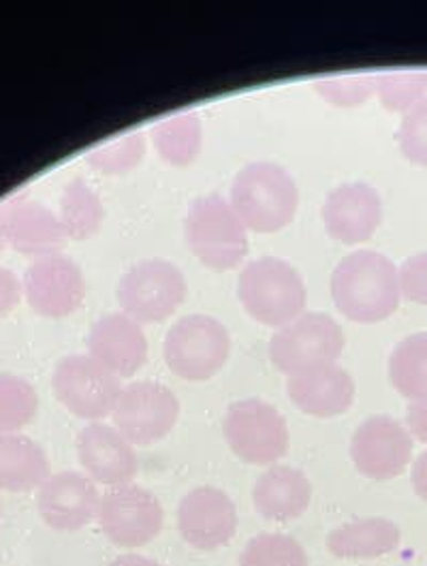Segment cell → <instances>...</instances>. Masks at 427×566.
<instances>
[{"label": "cell", "mask_w": 427, "mask_h": 566, "mask_svg": "<svg viewBox=\"0 0 427 566\" xmlns=\"http://www.w3.org/2000/svg\"><path fill=\"white\" fill-rule=\"evenodd\" d=\"M332 300L340 315L355 323H381L402 300L396 263L376 251L346 254L332 274Z\"/></svg>", "instance_id": "obj_1"}, {"label": "cell", "mask_w": 427, "mask_h": 566, "mask_svg": "<svg viewBox=\"0 0 427 566\" xmlns=\"http://www.w3.org/2000/svg\"><path fill=\"white\" fill-rule=\"evenodd\" d=\"M231 208L254 233H274L295 219L300 189L293 176L275 163H250L231 187Z\"/></svg>", "instance_id": "obj_2"}, {"label": "cell", "mask_w": 427, "mask_h": 566, "mask_svg": "<svg viewBox=\"0 0 427 566\" xmlns=\"http://www.w3.org/2000/svg\"><path fill=\"white\" fill-rule=\"evenodd\" d=\"M238 297L248 315L275 329L304 315L308 304L302 274L278 256L246 263L238 279Z\"/></svg>", "instance_id": "obj_3"}, {"label": "cell", "mask_w": 427, "mask_h": 566, "mask_svg": "<svg viewBox=\"0 0 427 566\" xmlns=\"http://www.w3.org/2000/svg\"><path fill=\"white\" fill-rule=\"evenodd\" d=\"M244 222L231 203L218 195H201L188 206L184 238L190 252L214 272L233 270L248 254Z\"/></svg>", "instance_id": "obj_4"}, {"label": "cell", "mask_w": 427, "mask_h": 566, "mask_svg": "<svg viewBox=\"0 0 427 566\" xmlns=\"http://www.w3.org/2000/svg\"><path fill=\"white\" fill-rule=\"evenodd\" d=\"M163 353L176 377L195 382L210 380L229 361L231 336L214 316L186 315L167 332Z\"/></svg>", "instance_id": "obj_5"}, {"label": "cell", "mask_w": 427, "mask_h": 566, "mask_svg": "<svg viewBox=\"0 0 427 566\" xmlns=\"http://www.w3.org/2000/svg\"><path fill=\"white\" fill-rule=\"evenodd\" d=\"M225 441L252 467H274L289 451V426L282 412L265 400L248 398L231 405L222 421Z\"/></svg>", "instance_id": "obj_6"}, {"label": "cell", "mask_w": 427, "mask_h": 566, "mask_svg": "<svg viewBox=\"0 0 427 566\" xmlns=\"http://www.w3.org/2000/svg\"><path fill=\"white\" fill-rule=\"evenodd\" d=\"M344 350V332L325 313H304L275 329L270 340V359L275 370L295 377L308 370L337 364Z\"/></svg>", "instance_id": "obj_7"}, {"label": "cell", "mask_w": 427, "mask_h": 566, "mask_svg": "<svg viewBox=\"0 0 427 566\" xmlns=\"http://www.w3.org/2000/svg\"><path fill=\"white\" fill-rule=\"evenodd\" d=\"M188 284L183 270L167 259L135 263L118 283V304L124 315L139 325L160 323L183 306Z\"/></svg>", "instance_id": "obj_8"}, {"label": "cell", "mask_w": 427, "mask_h": 566, "mask_svg": "<svg viewBox=\"0 0 427 566\" xmlns=\"http://www.w3.org/2000/svg\"><path fill=\"white\" fill-rule=\"evenodd\" d=\"M52 389L64 409L86 421L112 415L123 394L121 378L91 355L62 357L52 375Z\"/></svg>", "instance_id": "obj_9"}, {"label": "cell", "mask_w": 427, "mask_h": 566, "mask_svg": "<svg viewBox=\"0 0 427 566\" xmlns=\"http://www.w3.org/2000/svg\"><path fill=\"white\" fill-rule=\"evenodd\" d=\"M96 522L114 545L133 549L148 545L160 535L165 511L150 490L128 483L110 488L101 496Z\"/></svg>", "instance_id": "obj_10"}, {"label": "cell", "mask_w": 427, "mask_h": 566, "mask_svg": "<svg viewBox=\"0 0 427 566\" xmlns=\"http://www.w3.org/2000/svg\"><path fill=\"white\" fill-rule=\"evenodd\" d=\"M114 428L133 444L148 447L163 441L180 419V400L176 394L156 380H139L123 387V394L112 412Z\"/></svg>", "instance_id": "obj_11"}, {"label": "cell", "mask_w": 427, "mask_h": 566, "mask_svg": "<svg viewBox=\"0 0 427 566\" xmlns=\"http://www.w3.org/2000/svg\"><path fill=\"white\" fill-rule=\"evenodd\" d=\"M22 293L37 315L62 318L73 315L86 297V279L80 265L64 256L50 254L32 259L22 279Z\"/></svg>", "instance_id": "obj_12"}, {"label": "cell", "mask_w": 427, "mask_h": 566, "mask_svg": "<svg viewBox=\"0 0 427 566\" xmlns=\"http://www.w3.org/2000/svg\"><path fill=\"white\" fill-rule=\"evenodd\" d=\"M413 434L389 415H372L351 439L355 469L367 479H396L413 460Z\"/></svg>", "instance_id": "obj_13"}, {"label": "cell", "mask_w": 427, "mask_h": 566, "mask_svg": "<svg viewBox=\"0 0 427 566\" xmlns=\"http://www.w3.org/2000/svg\"><path fill=\"white\" fill-rule=\"evenodd\" d=\"M178 531L199 552H216L238 533V509L218 488H195L178 506Z\"/></svg>", "instance_id": "obj_14"}, {"label": "cell", "mask_w": 427, "mask_h": 566, "mask_svg": "<svg viewBox=\"0 0 427 566\" xmlns=\"http://www.w3.org/2000/svg\"><path fill=\"white\" fill-rule=\"evenodd\" d=\"M98 503L101 494L96 483L88 474L75 471L50 474L37 494V511L41 520L59 533L86 528L92 520H96Z\"/></svg>", "instance_id": "obj_15"}, {"label": "cell", "mask_w": 427, "mask_h": 566, "mask_svg": "<svg viewBox=\"0 0 427 566\" xmlns=\"http://www.w3.org/2000/svg\"><path fill=\"white\" fill-rule=\"evenodd\" d=\"M321 217L330 238L348 247L364 244L383 222V199L366 182H348L327 195Z\"/></svg>", "instance_id": "obj_16"}, {"label": "cell", "mask_w": 427, "mask_h": 566, "mask_svg": "<svg viewBox=\"0 0 427 566\" xmlns=\"http://www.w3.org/2000/svg\"><path fill=\"white\" fill-rule=\"evenodd\" d=\"M77 458L92 481L107 488L128 485L139 472L133 442L118 428L98 421L77 434Z\"/></svg>", "instance_id": "obj_17"}, {"label": "cell", "mask_w": 427, "mask_h": 566, "mask_svg": "<svg viewBox=\"0 0 427 566\" xmlns=\"http://www.w3.org/2000/svg\"><path fill=\"white\" fill-rule=\"evenodd\" d=\"M7 247L27 256H50L69 240L61 219L48 206L32 199H11L0 206Z\"/></svg>", "instance_id": "obj_18"}, {"label": "cell", "mask_w": 427, "mask_h": 566, "mask_svg": "<svg viewBox=\"0 0 427 566\" xmlns=\"http://www.w3.org/2000/svg\"><path fill=\"white\" fill-rule=\"evenodd\" d=\"M88 355L118 378H131L148 361V340L142 325L128 315L112 313L92 325Z\"/></svg>", "instance_id": "obj_19"}, {"label": "cell", "mask_w": 427, "mask_h": 566, "mask_svg": "<svg viewBox=\"0 0 427 566\" xmlns=\"http://www.w3.org/2000/svg\"><path fill=\"white\" fill-rule=\"evenodd\" d=\"M287 394L305 415L330 419L353 407L355 380L342 366L330 364L289 377Z\"/></svg>", "instance_id": "obj_20"}, {"label": "cell", "mask_w": 427, "mask_h": 566, "mask_svg": "<svg viewBox=\"0 0 427 566\" xmlns=\"http://www.w3.org/2000/svg\"><path fill=\"white\" fill-rule=\"evenodd\" d=\"M312 501V483L304 472L274 464L252 488V503L261 517L270 522H293L302 517Z\"/></svg>", "instance_id": "obj_21"}, {"label": "cell", "mask_w": 427, "mask_h": 566, "mask_svg": "<svg viewBox=\"0 0 427 566\" xmlns=\"http://www.w3.org/2000/svg\"><path fill=\"white\" fill-rule=\"evenodd\" d=\"M402 531L387 517H364L344 524L327 536V549L342 560H369L396 552Z\"/></svg>", "instance_id": "obj_22"}, {"label": "cell", "mask_w": 427, "mask_h": 566, "mask_svg": "<svg viewBox=\"0 0 427 566\" xmlns=\"http://www.w3.org/2000/svg\"><path fill=\"white\" fill-rule=\"evenodd\" d=\"M50 460L39 442L24 434L0 432V490L31 492L50 476Z\"/></svg>", "instance_id": "obj_23"}, {"label": "cell", "mask_w": 427, "mask_h": 566, "mask_svg": "<svg viewBox=\"0 0 427 566\" xmlns=\"http://www.w3.org/2000/svg\"><path fill=\"white\" fill-rule=\"evenodd\" d=\"M59 219L69 240L82 242L98 233L105 221V208L96 190L84 178L71 180L62 190Z\"/></svg>", "instance_id": "obj_24"}, {"label": "cell", "mask_w": 427, "mask_h": 566, "mask_svg": "<svg viewBox=\"0 0 427 566\" xmlns=\"http://www.w3.org/2000/svg\"><path fill=\"white\" fill-rule=\"evenodd\" d=\"M389 380L410 402L427 398V332L397 343L389 357Z\"/></svg>", "instance_id": "obj_25"}, {"label": "cell", "mask_w": 427, "mask_h": 566, "mask_svg": "<svg viewBox=\"0 0 427 566\" xmlns=\"http://www.w3.org/2000/svg\"><path fill=\"white\" fill-rule=\"evenodd\" d=\"M201 120L190 112L174 114L153 128L156 153L165 163L176 167H186L197 158L201 150Z\"/></svg>", "instance_id": "obj_26"}, {"label": "cell", "mask_w": 427, "mask_h": 566, "mask_svg": "<svg viewBox=\"0 0 427 566\" xmlns=\"http://www.w3.org/2000/svg\"><path fill=\"white\" fill-rule=\"evenodd\" d=\"M39 412V396L27 378L0 373V432L20 434Z\"/></svg>", "instance_id": "obj_27"}, {"label": "cell", "mask_w": 427, "mask_h": 566, "mask_svg": "<svg viewBox=\"0 0 427 566\" xmlns=\"http://www.w3.org/2000/svg\"><path fill=\"white\" fill-rule=\"evenodd\" d=\"M240 566H310L304 547L289 535L263 533L248 541Z\"/></svg>", "instance_id": "obj_28"}, {"label": "cell", "mask_w": 427, "mask_h": 566, "mask_svg": "<svg viewBox=\"0 0 427 566\" xmlns=\"http://www.w3.org/2000/svg\"><path fill=\"white\" fill-rule=\"evenodd\" d=\"M146 157V137L142 133H128L114 137L88 153L92 169L103 176H123L135 169Z\"/></svg>", "instance_id": "obj_29"}, {"label": "cell", "mask_w": 427, "mask_h": 566, "mask_svg": "<svg viewBox=\"0 0 427 566\" xmlns=\"http://www.w3.org/2000/svg\"><path fill=\"white\" fill-rule=\"evenodd\" d=\"M376 95L389 112H408L427 96V71L399 69L376 75Z\"/></svg>", "instance_id": "obj_30"}, {"label": "cell", "mask_w": 427, "mask_h": 566, "mask_svg": "<svg viewBox=\"0 0 427 566\" xmlns=\"http://www.w3.org/2000/svg\"><path fill=\"white\" fill-rule=\"evenodd\" d=\"M314 88L325 101L334 103L337 107H357L376 93V77L364 73L330 75L316 80Z\"/></svg>", "instance_id": "obj_31"}, {"label": "cell", "mask_w": 427, "mask_h": 566, "mask_svg": "<svg viewBox=\"0 0 427 566\" xmlns=\"http://www.w3.org/2000/svg\"><path fill=\"white\" fill-rule=\"evenodd\" d=\"M397 146L410 163L427 167V96L404 114L397 130Z\"/></svg>", "instance_id": "obj_32"}, {"label": "cell", "mask_w": 427, "mask_h": 566, "mask_svg": "<svg viewBox=\"0 0 427 566\" xmlns=\"http://www.w3.org/2000/svg\"><path fill=\"white\" fill-rule=\"evenodd\" d=\"M397 276L402 295L413 304L427 306V251L408 256L397 268Z\"/></svg>", "instance_id": "obj_33"}, {"label": "cell", "mask_w": 427, "mask_h": 566, "mask_svg": "<svg viewBox=\"0 0 427 566\" xmlns=\"http://www.w3.org/2000/svg\"><path fill=\"white\" fill-rule=\"evenodd\" d=\"M22 297V283L20 279L9 270L0 265V316L11 313Z\"/></svg>", "instance_id": "obj_34"}, {"label": "cell", "mask_w": 427, "mask_h": 566, "mask_svg": "<svg viewBox=\"0 0 427 566\" xmlns=\"http://www.w3.org/2000/svg\"><path fill=\"white\" fill-rule=\"evenodd\" d=\"M406 428L413 434V439L427 444V398L415 400L406 410Z\"/></svg>", "instance_id": "obj_35"}, {"label": "cell", "mask_w": 427, "mask_h": 566, "mask_svg": "<svg viewBox=\"0 0 427 566\" xmlns=\"http://www.w3.org/2000/svg\"><path fill=\"white\" fill-rule=\"evenodd\" d=\"M410 481H413V490L419 499H424L427 503V451H424L415 464H413V472H410Z\"/></svg>", "instance_id": "obj_36"}, {"label": "cell", "mask_w": 427, "mask_h": 566, "mask_svg": "<svg viewBox=\"0 0 427 566\" xmlns=\"http://www.w3.org/2000/svg\"><path fill=\"white\" fill-rule=\"evenodd\" d=\"M110 566H163L158 565L156 560H150V558H144V556H135V554H124V556H118L114 563Z\"/></svg>", "instance_id": "obj_37"}, {"label": "cell", "mask_w": 427, "mask_h": 566, "mask_svg": "<svg viewBox=\"0 0 427 566\" xmlns=\"http://www.w3.org/2000/svg\"><path fill=\"white\" fill-rule=\"evenodd\" d=\"M7 249V240H4V229H2V219H0V252Z\"/></svg>", "instance_id": "obj_38"}, {"label": "cell", "mask_w": 427, "mask_h": 566, "mask_svg": "<svg viewBox=\"0 0 427 566\" xmlns=\"http://www.w3.org/2000/svg\"><path fill=\"white\" fill-rule=\"evenodd\" d=\"M0 520H2V506H0Z\"/></svg>", "instance_id": "obj_39"}]
</instances>
